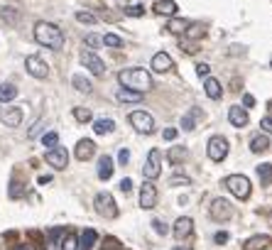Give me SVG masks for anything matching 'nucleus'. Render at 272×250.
<instances>
[{
	"label": "nucleus",
	"instance_id": "nucleus-44",
	"mask_svg": "<svg viewBox=\"0 0 272 250\" xmlns=\"http://www.w3.org/2000/svg\"><path fill=\"white\" fill-rule=\"evenodd\" d=\"M118 162H121V165H128V162H130V150H128V147H121V150H118Z\"/></svg>",
	"mask_w": 272,
	"mask_h": 250
},
{
	"label": "nucleus",
	"instance_id": "nucleus-51",
	"mask_svg": "<svg viewBox=\"0 0 272 250\" xmlns=\"http://www.w3.org/2000/svg\"><path fill=\"white\" fill-rule=\"evenodd\" d=\"M39 130H42V120H39V123H34V128H30V133H27V135H30V138H37V135H39Z\"/></svg>",
	"mask_w": 272,
	"mask_h": 250
},
{
	"label": "nucleus",
	"instance_id": "nucleus-28",
	"mask_svg": "<svg viewBox=\"0 0 272 250\" xmlns=\"http://www.w3.org/2000/svg\"><path fill=\"white\" fill-rule=\"evenodd\" d=\"M71 83H74V88L81 91V93H91V91H93L91 81L86 79V76H81V74H74V76H71Z\"/></svg>",
	"mask_w": 272,
	"mask_h": 250
},
{
	"label": "nucleus",
	"instance_id": "nucleus-11",
	"mask_svg": "<svg viewBox=\"0 0 272 250\" xmlns=\"http://www.w3.org/2000/svg\"><path fill=\"white\" fill-rule=\"evenodd\" d=\"M157 206V187L152 184L150 179L140 187V209H145V211H150Z\"/></svg>",
	"mask_w": 272,
	"mask_h": 250
},
{
	"label": "nucleus",
	"instance_id": "nucleus-10",
	"mask_svg": "<svg viewBox=\"0 0 272 250\" xmlns=\"http://www.w3.org/2000/svg\"><path fill=\"white\" fill-rule=\"evenodd\" d=\"M44 162L47 165H52L54 169H66L69 165V152L64 150V147H52V150H47V155H44Z\"/></svg>",
	"mask_w": 272,
	"mask_h": 250
},
{
	"label": "nucleus",
	"instance_id": "nucleus-48",
	"mask_svg": "<svg viewBox=\"0 0 272 250\" xmlns=\"http://www.w3.org/2000/svg\"><path fill=\"white\" fill-rule=\"evenodd\" d=\"M162 135H164V140H169V142H172V140H177V135H179V130H177V128H167V130H164Z\"/></svg>",
	"mask_w": 272,
	"mask_h": 250
},
{
	"label": "nucleus",
	"instance_id": "nucleus-5",
	"mask_svg": "<svg viewBox=\"0 0 272 250\" xmlns=\"http://www.w3.org/2000/svg\"><path fill=\"white\" fill-rule=\"evenodd\" d=\"M128 120H130V125H133L137 133H142V135H152V133H154V118H152L147 111H133L128 115Z\"/></svg>",
	"mask_w": 272,
	"mask_h": 250
},
{
	"label": "nucleus",
	"instance_id": "nucleus-49",
	"mask_svg": "<svg viewBox=\"0 0 272 250\" xmlns=\"http://www.w3.org/2000/svg\"><path fill=\"white\" fill-rule=\"evenodd\" d=\"M253 106H255V98H253L250 93H245V96H243V108H253Z\"/></svg>",
	"mask_w": 272,
	"mask_h": 250
},
{
	"label": "nucleus",
	"instance_id": "nucleus-20",
	"mask_svg": "<svg viewBox=\"0 0 272 250\" xmlns=\"http://www.w3.org/2000/svg\"><path fill=\"white\" fill-rule=\"evenodd\" d=\"M116 98H118L121 103H140V101H142V93H140V91H133V88L121 86V88H118V93H116Z\"/></svg>",
	"mask_w": 272,
	"mask_h": 250
},
{
	"label": "nucleus",
	"instance_id": "nucleus-53",
	"mask_svg": "<svg viewBox=\"0 0 272 250\" xmlns=\"http://www.w3.org/2000/svg\"><path fill=\"white\" fill-rule=\"evenodd\" d=\"M37 182H39V184H49V182H52V177H49V174H44V177H39Z\"/></svg>",
	"mask_w": 272,
	"mask_h": 250
},
{
	"label": "nucleus",
	"instance_id": "nucleus-40",
	"mask_svg": "<svg viewBox=\"0 0 272 250\" xmlns=\"http://www.w3.org/2000/svg\"><path fill=\"white\" fill-rule=\"evenodd\" d=\"M125 15L128 17H142L145 15V7L142 5H130V7H125Z\"/></svg>",
	"mask_w": 272,
	"mask_h": 250
},
{
	"label": "nucleus",
	"instance_id": "nucleus-43",
	"mask_svg": "<svg viewBox=\"0 0 272 250\" xmlns=\"http://www.w3.org/2000/svg\"><path fill=\"white\" fill-rule=\"evenodd\" d=\"M0 15H2V20H5V22H15V20H17V12H12L10 7H2V10H0Z\"/></svg>",
	"mask_w": 272,
	"mask_h": 250
},
{
	"label": "nucleus",
	"instance_id": "nucleus-16",
	"mask_svg": "<svg viewBox=\"0 0 272 250\" xmlns=\"http://www.w3.org/2000/svg\"><path fill=\"white\" fill-rule=\"evenodd\" d=\"M93 152H96V145H93V140L84 138L76 142V150H74V155H76V160L79 162H86V160H91L93 157Z\"/></svg>",
	"mask_w": 272,
	"mask_h": 250
},
{
	"label": "nucleus",
	"instance_id": "nucleus-6",
	"mask_svg": "<svg viewBox=\"0 0 272 250\" xmlns=\"http://www.w3.org/2000/svg\"><path fill=\"white\" fill-rule=\"evenodd\" d=\"M206 152H209V160L211 162H223L228 157V140L223 135H213L206 145Z\"/></svg>",
	"mask_w": 272,
	"mask_h": 250
},
{
	"label": "nucleus",
	"instance_id": "nucleus-31",
	"mask_svg": "<svg viewBox=\"0 0 272 250\" xmlns=\"http://www.w3.org/2000/svg\"><path fill=\"white\" fill-rule=\"evenodd\" d=\"M61 250H79V236L76 233H66L61 241Z\"/></svg>",
	"mask_w": 272,
	"mask_h": 250
},
{
	"label": "nucleus",
	"instance_id": "nucleus-47",
	"mask_svg": "<svg viewBox=\"0 0 272 250\" xmlns=\"http://www.w3.org/2000/svg\"><path fill=\"white\" fill-rule=\"evenodd\" d=\"M260 128H263L265 133H272V115H265V118L260 120Z\"/></svg>",
	"mask_w": 272,
	"mask_h": 250
},
{
	"label": "nucleus",
	"instance_id": "nucleus-7",
	"mask_svg": "<svg viewBox=\"0 0 272 250\" xmlns=\"http://www.w3.org/2000/svg\"><path fill=\"white\" fill-rule=\"evenodd\" d=\"M142 174H145V179H150V182L162 174V152H159L157 147H152L150 152H147V162L142 167Z\"/></svg>",
	"mask_w": 272,
	"mask_h": 250
},
{
	"label": "nucleus",
	"instance_id": "nucleus-30",
	"mask_svg": "<svg viewBox=\"0 0 272 250\" xmlns=\"http://www.w3.org/2000/svg\"><path fill=\"white\" fill-rule=\"evenodd\" d=\"M42 145H44L47 150L57 147V145H59V133H57V130H49V133H44V135H42Z\"/></svg>",
	"mask_w": 272,
	"mask_h": 250
},
{
	"label": "nucleus",
	"instance_id": "nucleus-29",
	"mask_svg": "<svg viewBox=\"0 0 272 250\" xmlns=\"http://www.w3.org/2000/svg\"><path fill=\"white\" fill-rule=\"evenodd\" d=\"M184 34H186L189 39H199V37H204V34H206V25H201V22L191 25V22H189V27H186Z\"/></svg>",
	"mask_w": 272,
	"mask_h": 250
},
{
	"label": "nucleus",
	"instance_id": "nucleus-27",
	"mask_svg": "<svg viewBox=\"0 0 272 250\" xmlns=\"http://www.w3.org/2000/svg\"><path fill=\"white\" fill-rule=\"evenodd\" d=\"M17 98V86L12 83H0V103H10Z\"/></svg>",
	"mask_w": 272,
	"mask_h": 250
},
{
	"label": "nucleus",
	"instance_id": "nucleus-38",
	"mask_svg": "<svg viewBox=\"0 0 272 250\" xmlns=\"http://www.w3.org/2000/svg\"><path fill=\"white\" fill-rule=\"evenodd\" d=\"M169 184H172V187H189V184H191V179H189V177H184V174H172Z\"/></svg>",
	"mask_w": 272,
	"mask_h": 250
},
{
	"label": "nucleus",
	"instance_id": "nucleus-50",
	"mask_svg": "<svg viewBox=\"0 0 272 250\" xmlns=\"http://www.w3.org/2000/svg\"><path fill=\"white\" fill-rule=\"evenodd\" d=\"M130 189H133V179H128V177H125V179L121 182V192H125V194H128Z\"/></svg>",
	"mask_w": 272,
	"mask_h": 250
},
{
	"label": "nucleus",
	"instance_id": "nucleus-23",
	"mask_svg": "<svg viewBox=\"0 0 272 250\" xmlns=\"http://www.w3.org/2000/svg\"><path fill=\"white\" fill-rule=\"evenodd\" d=\"M96 241H98V233H96L93 228H86V231L79 236V250H93Z\"/></svg>",
	"mask_w": 272,
	"mask_h": 250
},
{
	"label": "nucleus",
	"instance_id": "nucleus-9",
	"mask_svg": "<svg viewBox=\"0 0 272 250\" xmlns=\"http://www.w3.org/2000/svg\"><path fill=\"white\" fill-rule=\"evenodd\" d=\"M81 64L89 69L93 76H103L106 74V64H103V59L96 54V52H81Z\"/></svg>",
	"mask_w": 272,
	"mask_h": 250
},
{
	"label": "nucleus",
	"instance_id": "nucleus-3",
	"mask_svg": "<svg viewBox=\"0 0 272 250\" xmlns=\"http://www.w3.org/2000/svg\"><path fill=\"white\" fill-rule=\"evenodd\" d=\"M226 189L231 192V194L236 196V199H248L250 192H253V187H250V179L248 177H243V174H231V177H226Z\"/></svg>",
	"mask_w": 272,
	"mask_h": 250
},
{
	"label": "nucleus",
	"instance_id": "nucleus-32",
	"mask_svg": "<svg viewBox=\"0 0 272 250\" xmlns=\"http://www.w3.org/2000/svg\"><path fill=\"white\" fill-rule=\"evenodd\" d=\"M103 44H106V47H113V49H121V47H123V39L118 37V34L108 32V34H103Z\"/></svg>",
	"mask_w": 272,
	"mask_h": 250
},
{
	"label": "nucleus",
	"instance_id": "nucleus-39",
	"mask_svg": "<svg viewBox=\"0 0 272 250\" xmlns=\"http://www.w3.org/2000/svg\"><path fill=\"white\" fill-rule=\"evenodd\" d=\"M7 194H10V199H20V196L25 194V187H22L20 182H12L10 189H7Z\"/></svg>",
	"mask_w": 272,
	"mask_h": 250
},
{
	"label": "nucleus",
	"instance_id": "nucleus-46",
	"mask_svg": "<svg viewBox=\"0 0 272 250\" xmlns=\"http://www.w3.org/2000/svg\"><path fill=\"white\" fill-rule=\"evenodd\" d=\"M228 238H231V236H228V231H218V233H216V236H213V241H216V243H218V246H223V243H226V241H228Z\"/></svg>",
	"mask_w": 272,
	"mask_h": 250
},
{
	"label": "nucleus",
	"instance_id": "nucleus-26",
	"mask_svg": "<svg viewBox=\"0 0 272 250\" xmlns=\"http://www.w3.org/2000/svg\"><path fill=\"white\" fill-rule=\"evenodd\" d=\"M255 174H258V179H260V184H263V187L272 184V165H270V162H263V165H258Z\"/></svg>",
	"mask_w": 272,
	"mask_h": 250
},
{
	"label": "nucleus",
	"instance_id": "nucleus-33",
	"mask_svg": "<svg viewBox=\"0 0 272 250\" xmlns=\"http://www.w3.org/2000/svg\"><path fill=\"white\" fill-rule=\"evenodd\" d=\"M186 27H189V20H172V22L167 25V29H169V32H174V34H184Z\"/></svg>",
	"mask_w": 272,
	"mask_h": 250
},
{
	"label": "nucleus",
	"instance_id": "nucleus-1",
	"mask_svg": "<svg viewBox=\"0 0 272 250\" xmlns=\"http://www.w3.org/2000/svg\"><path fill=\"white\" fill-rule=\"evenodd\" d=\"M34 42L42 44V47H47V49L59 52L61 47H64V32L54 22H44L42 20V22L34 25Z\"/></svg>",
	"mask_w": 272,
	"mask_h": 250
},
{
	"label": "nucleus",
	"instance_id": "nucleus-52",
	"mask_svg": "<svg viewBox=\"0 0 272 250\" xmlns=\"http://www.w3.org/2000/svg\"><path fill=\"white\" fill-rule=\"evenodd\" d=\"M12 250H34V246H32V243H17Z\"/></svg>",
	"mask_w": 272,
	"mask_h": 250
},
{
	"label": "nucleus",
	"instance_id": "nucleus-55",
	"mask_svg": "<svg viewBox=\"0 0 272 250\" xmlns=\"http://www.w3.org/2000/svg\"><path fill=\"white\" fill-rule=\"evenodd\" d=\"M270 66H272V61H270Z\"/></svg>",
	"mask_w": 272,
	"mask_h": 250
},
{
	"label": "nucleus",
	"instance_id": "nucleus-45",
	"mask_svg": "<svg viewBox=\"0 0 272 250\" xmlns=\"http://www.w3.org/2000/svg\"><path fill=\"white\" fill-rule=\"evenodd\" d=\"M209 71H211V66H209V64H204V61H201V64H196V74H199V76H204V79H206V76H209Z\"/></svg>",
	"mask_w": 272,
	"mask_h": 250
},
{
	"label": "nucleus",
	"instance_id": "nucleus-34",
	"mask_svg": "<svg viewBox=\"0 0 272 250\" xmlns=\"http://www.w3.org/2000/svg\"><path fill=\"white\" fill-rule=\"evenodd\" d=\"M84 44L93 52V49H98V47L103 44V37H101V34H86V37H84Z\"/></svg>",
	"mask_w": 272,
	"mask_h": 250
},
{
	"label": "nucleus",
	"instance_id": "nucleus-21",
	"mask_svg": "<svg viewBox=\"0 0 272 250\" xmlns=\"http://www.w3.org/2000/svg\"><path fill=\"white\" fill-rule=\"evenodd\" d=\"M268 150H270V138H268V133H263V135L258 133V135L250 138V152L258 155V152H268Z\"/></svg>",
	"mask_w": 272,
	"mask_h": 250
},
{
	"label": "nucleus",
	"instance_id": "nucleus-4",
	"mask_svg": "<svg viewBox=\"0 0 272 250\" xmlns=\"http://www.w3.org/2000/svg\"><path fill=\"white\" fill-rule=\"evenodd\" d=\"M93 209L103 216V219H116L121 211H118V204H116V199L113 194H108V192H101V194H96L93 199Z\"/></svg>",
	"mask_w": 272,
	"mask_h": 250
},
{
	"label": "nucleus",
	"instance_id": "nucleus-37",
	"mask_svg": "<svg viewBox=\"0 0 272 250\" xmlns=\"http://www.w3.org/2000/svg\"><path fill=\"white\" fill-rule=\"evenodd\" d=\"M184 157H186V150H184V147H172V150H169V162H172V165H177Z\"/></svg>",
	"mask_w": 272,
	"mask_h": 250
},
{
	"label": "nucleus",
	"instance_id": "nucleus-17",
	"mask_svg": "<svg viewBox=\"0 0 272 250\" xmlns=\"http://www.w3.org/2000/svg\"><path fill=\"white\" fill-rule=\"evenodd\" d=\"M172 66H174V61H172V56L167 54V52H157V54L152 56V71H157V74H167Z\"/></svg>",
	"mask_w": 272,
	"mask_h": 250
},
{
	"label": "nucleus",
	"instance_id": "nucleus-2",
	"mask_svg": "<svg viewBox=\"0 0 272 250\" xmlns=\"http://www.w3.org/2000/svg\"><path fill=\"white\" fill-rule=\"evenodd\" d=\"M118 81L125 88H133V91H140V93L152 88V76L150 71H145V69H123L118 74Z\"/></svg>",
	"mask_w": 272,
	"mask_h": 250
},
{
	"label": "nucleus",
	"instance_id": "nucleus-54",
	"mask_svg": "<svg viewBox=\"0 0 272 250\" xmlns=\"http://www.w3.org/2000/svg\"><path fill=\"white\" fill-rule=\"evenodd\" d=\"M174 250H191V246H177Z\"/></svg>",
	"mask_w": 272,
	"mask_h": 250
},
{
	"label": "nucleus",
	"instance_id": "nucleus-22",
	"mask_svg": "<svg viewBox=\"0 0 272 250\" xmlns=\"http://www.w3.org/2000/svg\"><path fill=\"white\" fill-rule=\"evenodd\" d=\"M116 130V120H111V118H98V120H93V133L96 135H111Z\"/></svg>",
	"mask_w": 272,
	"mask_h": 250
},
{
	"label": "nucleus",
	"instance_id": "nucleus-8",
	"mask_svg": "<svg viewBox=\"0 0 272 250\" xmlns=\"http://www.w3.org/2000/svg\"><path fill=\"white\" fill-rule=\"evenodd\" d=\"M25 69H27V74L34 76V79H47L49 76V66H47V61L42 59V56L37 54H30L25 59Z\"/></svg>",
	"mask_w": 272,
	"mask_h": 250
},
{
	"label": "nucleus",
	"instance_id": "nucleus-18",
	"mask_svg": "<svg viewBox=\"0 0 272 250\" xmlns=\"http://www.w3.org/2000/svg\"><path fill=\"white\" fill-rule=\"evenodd\" d=\"M272 246V238L268 233H258V236H253V238H248L245 243H243V250H265Z\"/></svg>",
	"mask_w": 272,
	"mask_h": 250
},
{
	"label": "nucleus",
	"instance_id": "nucleus-36",
	"mask_svg": "<svg viewBox=\"0 0 272 250\" xmlns=\"http://www.w3.org/2000/svg\"><path fill=\"white\" fill-rule=\"evenodd\" d=\"M152 231H154L157 236H167V233H169V226L162 221V219H152Z\"/></svg>",
	"mask_w": 272,
	"mask_h": 250
},
{
	"label": "nucleus",
	"instance_id": "nucleus-41",
	"mask_svg": "<svg viewBox=\"0 0 272 250\" xmlns=\"http://www.w3.org/2000/svg\"><path fill=\"white\" fill-rule=\"evenodd\" d=\"M74 118H76L79 123H89V120H91V111H89V108H74Z\"/></svg>",
	"mask_w": 272,
	"mask_h": 250
},
{
	"label": "nucleus",
	"instance_id": "nucleus-24",
	"mask_svg": "<svg viewBox=\"0 0 272 250\" xmlns=\"http://www.w3.org/2000/svg\"><path fill=\"white\" fill-rule=\"evenodd\" d=\"M113 177V160L108 157V155H103L101 160H98V179H111Z\"/></svg>",
	"mask_w": 272,
	"mask_h": 250
},
{
	"label": "nucleus",
	"instance_id": "nucleus-25",
	"mask_svg": "<svg viewBox=\"0 0 272 250\" xmlns=\"http://www.w3.org/2000/svg\"><path fill=\"white\" fill-rule=\"evenodd\" d=\"M204 91H206V96L211 98V101H218L221 96H223V88H221V83L211 79V76H206V83H204Z\"/></svg>",
	"mask_w": 272,
	"mask_h": 250
},
{
	"label": "nucleus",
	"instance_id": "nucleus-12",
	"mask_svg": "<svg viewBox=\"0 0 272 250\" xmlns=\"http://www.w3.org/2000/svg\"><path fill=\"white\" fill-rule=\"evenodd\" d=\"M233 216V204H228L226 199H216L211 204V219L213 221H228Z\"/></svg>",
	"mask_w": 272,
	"mask_h": 250
},
{
	"label": "nucleus",
	"instance_id": "nucleus-15",
	"mask_svg": "<svg viewBox=\"0 0 272 250\" xmlns=\"http://www.w3.org/2000/svg\"><path fill=\"white\" fill-rule=\"evenodd\" d=\"M228 120H231L233 128H245L250 123V115H248V111L243 106H231L228 108Z\"/></svg>",
	"mask_w": 272,
	"mask_h": 250
},
{
	"label": "nucleus",
	"instance_id": "nucleus-14",
	"mask_svg": "<svg viewBox=\"0 0 272 250\" xmlns=\"http://www.w3.org/2000/svg\"><path fill=\"white\" fill-rule=\"evenodd\" d=\"M172 233H174V238H177V241H184V238H189V236L194 233V221H191L189 216H179V219L174 221V228H172Z\"/></svg>",
	"mask_w": 272,
	"mask_h": 250
},
{
	"label": "nucleus",
	"instance_id": "nucleus-19",
	"mask_svg": "<svg viewBox=\"0 0 272 250\" xmlns=\"http://www.w3.org/2000/svg\"><path fill=\"white\" fill-rule=\"evenodd\" d=\"M177 10H179V5H177L174 0H157V2H154V12H157V15L174 17V15H177Z\"/></svg>",
	"mask_w": 272,
	"mask_h": 250
},
{
	"label": "nucleus",
	"instance_id": "nucleus-35",
	"mask_svg": "<svg viewBox=\"0 0 272 250\" xmlns=\"http://www.w3.org/2000/svg\"><path fill=\"white\" fill-rule=\"evenodd\" d=\"M194 115H199L196 108L191 111V115H184V118H181V130H184V133H191V130L196 128V125H194Z\"/></svg>",
	"mask_w": 272,
	"mask_h": 250
},
{
	"label": "nucleus",
	"instance_id": "nucleus-13",
	"mask_svg": "<svg viewBox=\"0 0 272 250\" xmlns=\"http://www.w3.org/2000/svg\"><path fill=\"white\" fill-rule=\"evenodd\" d=\"M0 123L7 125V128H17V125L22 123V111L15 108V106H5V108H0Z\"/></svg>",
	"mask_w": 272,
	"mask_h": 250
},
{
	"label": "nucleus",
	"instance_id": "nucleus-42",
	"mask_svg": "<svg viewBox=\"0 0 272 250\" xmlns=\"http://www.w3.org/2000/svg\"><path fill=\"white\" fill-rule=\"evenodd\" d=\"M76 20L79 22H86V25H96V15H91V12H76Z\"/></svg>",
	"mask_w": 272,
	"mask_h": 250
}]
</instances>
